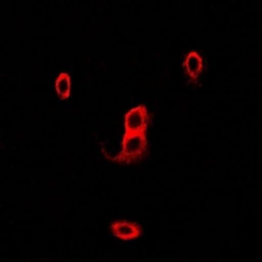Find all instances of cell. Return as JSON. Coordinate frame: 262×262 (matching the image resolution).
<instances>
[{
    "label": "cell",
    "mask_w": 262,
    "mask_h": 262,
    "mask_svg": "<svg viewBox=\"0 0 262 262\" xmlns=\"http://www.w3.org/2000/svg\"><path fill=\"white\" fill-rule=\"evenodd\" d=\"M148 155L147 133L123 134L122 149L112 160L119 164H138Z\"/></svg>",
    "instance_id": "obj_1"
},
{
    "label": "cell",
    "mask_w": 262,
    "mask_h": 262,
    "mask_svg": "<svg viewBox=\"0 0 262 262\" xmlns=\"http://www.w3.org/2000/svg\"><path fill=\"white\" fill-rule=\"evenodd\" d=\"M152 117L144 105L134 107L125 114V134H140L147 133L151 125Z\"/></svg>",
    "instance_id": "obj_2"
},
{
    "label": "cell",
    "mask_w": 262,
    "mask_h": 262,
    "mask_svg": "<svg viewBox=\"0 0 262 262\" xmlns=\"http://www.w3.org/2000/svg\"><path fill=\"white\" fill-rule=\"evenodd\" d=\"M111 232L113 236L121 238V240H134V238L140 237L143 235V227L140 226L139 223L135 222H128V221H117L113 222L109 227Z\"/></svg>",
    "instance_id": "obj_3"
},
{
    "label": "cell",
    "mask_w": 262,
    "mask_h": 262,
    "mask_svg": "<svg viewBox=\"0 0 262 262\" xmlns=\"http://www.w3.org/2000/svg\"><path fill=\"white\" fill-rule=\"evenodd\" d=\"M184 69L191 80H196L203 71V59L200 54L191 51L184 60Z\"/></svg>",
    "instance_id": "obj_4"
},
{
    "label": "cell",
    "mask_w": 262,
    "mask_h": 262,
    "mask_svg": "<svg viewBox=\"0 0 262 262\" xmlns=\"http://www.w3.org/2000/svg\"><path fill=\"white\" fill-rule=\"evenodd\" d=\"M55 91L60 100H69L71 96V78L69 74H60L55 81Z\"/></svg>",
    "instance_id": "obj_5"
}]
</instances>
